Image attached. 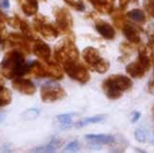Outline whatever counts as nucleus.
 <instances>
[{
  "mask_svg": "<svg viewBox=\"0 0 154 153\" xmlns=\"http://www.w3.org/2000/svg\"><path fill=\"white\" fill-rule=\"evenodd\" d=\"M85 138L87 140H89L91 143L97 145H108L116 141L115 137L112 135H106V134H89L86 135Z\"/></svg>",
  "mask_w": 154,
  "mask_h": 153,
  "instance_id": "nucleus-19",
  "label": "nucleus"
},
{
  "mask_svg": "<svg viewBox=\"0 0 154 153\" xmlns=\"http://www.w3.org/2000/svg\"><path fill=\"white\" fill-rule=\"evenodd\" d=\"M63 69L70 78L80 84H85L90 81V74L85 66L79 61L70 62L62 65Z\"/></svg>",
  "mask_w": 154,
  "mask_h": 153,
  "instance_id": "nucleus-8",
  "label": "nucleus"
},
{
  "mask_svg": "<svg viewBox=\"0 0 154 153\" xmlns=\"http://www.w3.org/2000/svg\"><path fill=\"white\" fill-rule=\"evenodd\" d=\"M127 17L138 24H144L146 21V16L144 11L140 9H133L127 13Z\"/></svg>",
  "mask_w": 154,
  "mask_h": 153,
  "instance_id": "nucleus-20",
  "label": "nucleus"
},
{
  "mask_svg": "<svg viewBox=\"0 0 154 153\" xmlns=\"http://www.w3.org/2000/svg\"><path fill=\"white\" fill-rule=\"evenodd\" d=\"M9 20H10V18L7 16L5 13H3L1 10H0V22H2V23L9 22Z\"/></svg>",
  "mask_w": 154,
  "mask_h": 153,
  "instance_id": "nucleus-35",
  "label": "nucleus"
},
{
  "mask_svg": "<svg viewBox=\"0 0 154 153\" xmlns=\"http://www.w3.org/2000/svg\"><path fill=\"white\" fill-rule=\"evenodd\" d=\"M131 79L124 75H111L102 82V90L109 99L116 100L131 88Z\"/></svg>",
  "mask_w": 154,
  "mask_h": 153,
  "instance_id": "nucleus-3",
  "label": "nucleus"
},
{
  "mask_svg": "<svg viewBox=\"0 0 154 153\" xmlns=\"http://www.w3.org/2000/svg\"><path fill=\"white\" fill-rule=\"evenodd\" d=\"M60 145H61V141H60L59 139L54 138L50 141L49 144L32 149L31 152H53V151H55Z\"/></svg>",
  "mask_w": 154,
  "mask_h": 153,
  "instance_id": "nucleus-22",
  "label": "nucleus"
},
{
  "mask_svg": "<svg viewBox=\"0 0 154 153\" xmlns=\"http://www.w3.org/2000/svg\"><path fill=\"white\" fill-rule=\"evenodd\" d=\"M2 6L4 7V8L8 9V8H9V6H10V4H9V1H8V0H4V1L2 2Z\"/></svg>",
  "mask_w": 154,
  "mask_h": 153,
  "instance_id": "nucleus-38",
  "label": "nucleus"
},
{
  "mask_svg": "<svg viewBox=\"0 0 154 153\" xmlns=\"http://www.w3.org/2000/svg\"><path fill=\"white\" fill-rule=\"evenodd\" d=\"M143 6L146 13L154 18V0H144Z\"/></svg>",
  "mask_w": 154,
  "mask_h": 153,
  "instance_id": "nucleus-30",
  "label": "nucleus"
},
{
  "mask_svg": "<svg viewBox=\"0 0 154 153\" xmlns=\"http://www.w3.org/2000/svg\"><path fill=\"white\" fill-rule=\"evenodd\" d=\"M11 102V93L3 85V82L0 78V107L8 106Z\"/></svg>",
  "mask_w": 154,
  "mask_h": 153,
  "instance_id": "nucleus-21",
  "label": "nucleus"
},
{
  "mask_svg": "<svg viewBox=\"0 0 154 153\" xmlns=\"http://www.w3.org/2000/svg\"><path fill=\"white\" fill-rule=\"evenodd\" d=\"M89 2L98 12L103 14H111L115 9L116 0H89Z\"/></svg>",
  "mask_w": 154,
  "mask_h": 153,
  "instance_id": "nucleus-17",
  "label": "nucleus"
},
{
  "mask_svg": "<svg viewBox=\"0 0 154 153\" xmlns=\"http://www.w3.org/2000/svg\"><path fill=\"white\" fill-rule=\"evenodd\" d=\"M74 114H63L57 116V120L63 129H69L72 126V120Z\"/></svg>",
  "mask_w": 154,
  "mask_h": 153,
  "instance_id": "nucleus-25",
  "label": "nucleus"
},
{
  "mask_svg": "<svg viewBox=\"0 0 154 153\" xmlns=\"http://www.w3.org/2000/svg\"><path fill=\"white\" fill-rule=\"evenodd\" d=\"M40 115V111L38 109H29L22 114V118L25 120H33L38 117Z\"/></svg>",
  "mask_w": 154,
  "mask_h": 153,
  "instance_id": "nucleus-26",
  "label": "nucleus"
},
{
  "mask_svg": "<svg viewBox=\"0 0 154 153\" xmlns=\"http://www.w3.org/2000/svg\"><path fill=\"white\" fill-rule=\"evenodd\" d=\"M146 36H148V45L154 51V24L149 26L146 29Z\"/></svg>",
  "mask_w": 154,
  "mask_h": 153,
  "instance_id": "nucleus-27",
  "label": "nucleus"
},
{
  "mask_svg": "<svg viewBox=\"0 0 154 153\" xmlns=\"http://www.w3.org/2000/svg\"><path fill=\"white\" fill-rule=\"evenodd\" d=\"M23 12L26 16L35 15L38 11L37 0H18Z\"/></svg>",
  "mask_w": 154,
  "mask_h": 153,
  "instance_id": "nucleus-18",
  "label": "nucleus"
},
{
  "mask_svg": "<svg viewBox=\"0 0 154 153\" xmlns=\"http://www.w3.org/2000/svg\"><path fill=\"white\" fill-rule=\"evenodd\" d=\"M139 117H140V114L139 112H134V116H133V118H132V122H136L138 119H139Z\"/></svg>",
  "mask_w": 154,
  "mask_h": 153,
  "instance_id": "nucleus-37",
  "label": "nucleus"
},
{
  "mask_svg": "<svg viewBox=\"0 0 154 153\" xmlns=\"http://www.w3.org/2000/svg\"><path fill=\"white\" fill-rule=\"evenodd\" d=\"M82 57L87 66L92 71H96L98 74H103L110 68L109 62L100 56L99 51L93 46L84 48L82 52Z\"/></svg>",
  "mask_w": 154,
  "mask_h": 153,
  "instance_id": "nucleus-6",
  "label": "nucleus"
},
{
  "mask_svg": "<svg viewBox=\"0 0 154 153\" xmlns=\"http://www.w3.org/2000/svg\"><path fill=\"white\" fill-rule=\"evenodd\" d=\"M124 10L122 9H119V10H116L112 12V22H113V25H115L116 28L118 29H121L122 26L124 25V23L127 21V14L125 15L124 12H123Z\"/></svg>",
  "mask_w": 154,
  "mask_h": 153,
  "instance_id": "nucleus-23",
  "label": "nucleus"
},
{
  "mask_svg": "<svg viewBox=\"0 0 154 153\" xmlns=\"http://www.w3.org/2000/svg\"><path fill=\"white\" fill-rule=\"evenodd\" d=\"M29 73H33L39 78H49L53 79H62L63 78V70L55 61L49 63L33 61L29 63Z\"/></svg>",
  "mask_w": 154,
  "mask_h": 153,
  "instance_id": "nucleus-5",
  "label": "nucleus"
},
{
  "mask_svg": "<svg viewBox=\"0 0 154 153\" xmlns=\"http://www.w3.org/2000/svg\"><path fill=\"white\" fill-rule=\"evenodd\" d=\"M104 117L105 115H97V116H93V117H88V118H85L83 120H80L79 122H77L75 124V128L79 129V128H82L84 126H87L89 124H96V123H99L104 120Z\"/></svg>",
  "mask_w": 154,
  "mask_h": 153,
  "instance_id": "nucleus-24",
  "label": "nucleus"
},
{
  "mask_svg": "<svg viewBox=\"0 0 154 153\" xmlns=\"http://www.w3.org/2000/svg\"><path fill=\"white\" fill-rule=\"evenodd\" d=\"M11 26H12L13 28L15 29H19L20 31H21L22 34H24L26 38L29 39L30 41L33 43L37 39V37L34 35V33L32 32L31 30V28L29 26V23L26 21V20L20 18L18 15H14L13 18L10 19L9 22H8Z\"/></svg>",
  "mask_w": 154,
  "mask_h": 153,
  "instance_id": "nucleus-15",
  "label": "nucleus"
},
{
  "mask_svg": "<svg viewBox=\"0 0 154 153\" xmlns=\"http://www.w3.org/2000/svg\"><path fill=\"white\" fill-rule=\"evenodd\" d=\"M95 29L98 34L106 40H113L116 37V30L113 26L103 20H97L95 25Z\"/></svg>",
  "mask_w": 154,
  "mask_h": 153,
  "instance_id": "nucleus-16",
  "label": "nucleus"
},
{
  "mask_svg": "<svg viewBox=\"0 0 154 153\" xmlns=\"http://www.w3.org/2000/svg\"><path fill=\"white\" fill-rule=\"evenodd\" d=\"M69 6H71L72 8H74L76 11H82L85 10V6L82 2V0H64Z\"/></svg>",
  "mask_w": 154,
  "mask_h": 153,
  "instance_id": "nucleus-29",
  "label": "nucleus"
},
{
  "mask_svg": "<svg viewBox=\"0 0 154 153\" xmlns=\"http://www.w3.org/2000/svg\"><path fill=\"white\" fill-rule=\"evenodd\" d=\"M56 26L60 32L68 36L73 35V18L70 11L65 8H56L54 10Z\"/></svg>",
  "mask_w": 154,
  "mask_h": 153,
  "instance_id": "nucleus-10",
  "label": "nucleus"
},
{
  "mask_svg": "<svg viewBox=\"0 0 154 153\" xmlns=\"http://www.w3.org/2000/svg\"><path fill=\"white\" fill-rule=\"evenodd\" d=\"M6 40L12 47L22 51L23 53H29L31 50L30 43L32 42L22 33L21 34H19V33H11V34L7 36Z\"/></svg>",
  "mask_w": 154,
  "mask_h": 153,
  "instance_id": "nucleus-11",
  "label": "nucleus"
},
{
  "mask_svg": "<svg viewBox=\"0 0 154 153\" xmlns=\"http://www.w3.org/2000/svg\"><path fill=\"white\" fill-rule=\"evenodd\" d=\"M120 51L123 54L124 57L128 58L131 55L133 52V47L131 45V43H123L120 44Z\"/></svg>",
  "mask_w": 154,
  "mask_h": 153,
  "instance_id": "nucleus-28",
  "label": "nucleus"
},
{
  "mask_svg": "<svg viewBox=\"0 0 154 153\" xmlns=\"http://www.w3.org/2000/svg\"><path fill=\"white\" fill-rule=\"evenodd\" d=\"M12 88L23 95L32 96L36 92V86L30 79L23 78L22 77L16 78L12 81Z\"/></svg>",
  "mask_w": 154,
  "mask_h": 153,
  "instance_id": "nucleus-14",
  "label": "nucleus"
},
{
  "mask_svg": "<svg viewBox=\"0 0 154 153\" xmlns=\"http://www.w3.org/2000/svg\"><path fill=\"white\" fill-rule=\"evenodd\" d=\"M134 136L136 138V140L139 141V142L144 143L146 140V132L143 130H136Z\"/></svg>",
  "mask_w": 154,
  "mask_h": 153,
  "instance_id": "nucleus-31",
  "label": "nucleus"
},
{
  "mask_svg": "<svg viewBox=\"0 0 154 153\" xmlns=\"http://www.w3.org/2000/svg\"><path fill=\"white\" fill-rule=\"evenodd\" d=\"M131 3L137 4L138 0H119V7H120V9L125 10Z\"/></svg>",
  "mask_w": 154,
  "mask_h": 153,
  "instance_id": "nucleus-32",
  "label": "nucleus"
},
{
  "mask_svg": "<svg viewBox=\"0 0 154 153\" xmlns=\"http://www.w3.org/2000/svg\"><path fill=\"white\" fill-rule=\"evenodd\" d=\"M4 118H5V115H4V114H1V112H0V122L3 121V120H4Z\"/></svg>",
  "mask_w": 154,
  "mask_h": 153,
  "instance_id": "nucleus-39",
  "label": "nucleus"
},
{
  "mask_svg": "<svg viewBox=\"0 0 154 153\" xmlns=\"http://www.w3.org/2000/svg\"><path fill=\"white\" fill-rule=\"evenodd\" d=\"M42 1H46V0H42Z\"/></svg>",
  "mask_w": 154,
  "mask_h": 153,
  "instance_id": "nucleus-41",
  "label": "nucleus"
},
{
  "mask_svg": "<svg viewBox=\"0 0 154 153\" xmlns=\"http://www.w3.org/2000/svg\"><path fill=\"white\" fill-rule=\"evenodd\" d=\"M54 58L55 61L63 65L70 62L79 61V52L75 43L67 38L61 41L55 46Z\"/></svg>",
  "mask_w": 154,
  "mask_h": 153,
  "instance_id": "nucleus-4",
  "label": "nucleus"
},
{
  "mask_svg": "<svg viewBox=\"0 0 154 153\" xmlns=\"http://www.w3.org/2000/svg\"><path fill=\"white\" fill-rule=\"evenodd\" d=\"M120 29L122 30L123 35L130 43L131 44L141 43V34L143 32V29L136 24L129 22L128 20H127Z\"/></svg>",
  "mask_w": 154,
  "mask_h": 153,
  "instance_id": "nucleus-12",
  "label": "nucleus"
},
{
  "mask_svg": "<svg viewBox=\"0 0 154 153\" xmlns=\"http://www.w3.org/2000/svg\"><path fill=\"white\" fill-rule=\"evenodd\" d=\"M79 143L78 141H73L66 145L65 150L66 151H76L79 149Z\"/></svg>",
  "mask_w": 154,
  "mask_h": 153,
  "instance_id": "nucleus-33",
  "label": "nucleus"
},
{
  "mask_svg": "<svg viewBox=\"0 0 154 153\" xmlns=\"http://www.w3.org/2000/svg\"><path fill=\"white\" fill-rule=\"evenodd\" d=\"M31 50L36 57H38L40 60H42L44 63H49L53 62V60L51 59V49L50 46L45 43L44 41L40 39H36L34 42L32 43Z\"/></svg>",
  "mask_w": 154,
  "mask_h": 153,
  "instance_id": "nucleus-13",
  "label": "nucleus"
},
{
  "mask_svg": "<svg viewBox=\"0 0 154 153\" xmlns=\"http://www.w3.org/2000/svg\"><path fill=\"white\" fill-rule=\"evenodd\" d=\"M40 95H41V99L44 102L53 103L64 98L66 92L58 82L50 81L42 85Z\"/></svg>",
  "mask_w": 154,
  "mask_h": 153,
  "instance_id": "nucleus-7",
  "label": "nucleus"
},
{
  "mask_svg": "<svg viewBox=\"0 0 154 153\" xmlns=\"http://www.w3.org/2000/svg\"><path fill=\"white\" fill-rule=\"evenodd\" d=\"M29 73V63L26 62L24 53L13 49L7 52L0 63V74L8 79H14Z\"/></svg>",
  "mask_w": 154,
  "mask_h": 153,
  "instance_id": "nucleus-1",
  "label": "nucleus"
},
{
  "mask_svg": "<svg viewBox=\"0 0 154 153\" xmlns=\"http://www.w3.org/2000/svg\"><path fill=\"white\" fill-rule=\"evenodd\" d=\"M5 26H4V23L0 22V44H2L4 42V36H5Z\"/></svg>",
  "mask_w": 154,
  "mask_h": 153,
  "instance_id": "nucleus-34",
  "label": "nucleus"
},
{
  "mask_svg": "<svg viewBox=\"0 0 154 153\" xmlns=\"http://www.w3.org/2000/svg\"><path fill=\"white\" fill-rule=\"evenodd\" d=\"M154 64V51L148 44H142L138 48V57L134 62L126 66V72L133 78H141Z\"/></svg>",
  "mask_w": 154,
  "mask_h": 153,
  "instance_id": "nucleus-2",
  "label": "nucleus"
},
{
  "mask_svg": "<svg viewBox=\"0 0 154 153\" xmlns=\"http://www.w3.org/2000/svg\"><path fill=\"white\" fill-rule=\"evenodd\" d=\"M152 115H153V117H154V105L152 106Z\"/></svg>",
  "mask_w": 154,
  "mask_h": 153,
  "instance_id": "nucleus-40",
  "label": "nucleus"
},
{
  "mask_svg": "<svg viewBox=\"0 0 154 153\" xmlns=\"http://www.w3.org/2000/svg\"><path fill=\"white\" fill-rule=\"evenodd\" d=\"M149 92L154 93V75H153L152 81H151L149 82Z\"/></svg>",
  "mask_w": 154,
  "mask_h": 153,
  "instance_id": "nucleus-36",
  "label": "nucleus"
},
{
  "mask_svg": "<svg viewBox=\"0 0 154 153\" xmlns=\"http://www.w3.org/2000/svg\"><path fill=\"white\" fill-rule=\"evenodd\" d=\"M34 29L40 33L45 39L48 41H53L59 36V29L57 26L48 21V18L44 15H37L33 20Z\"/></svg>",
  "mask_w": 154,
  "mask_h": 153,
  "instance_id": "nucleus-9",
  "label": "nucleus"
}]
</instances>
